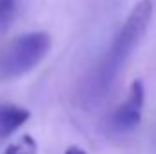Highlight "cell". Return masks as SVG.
<instances>
[{
  "label": "cell",
  "instance_id": "cell-1",
  "mask_svg": "<svg viewBox=\"0 0 156 154\" xmlns=\"http://www.w3.org/2000/svg\"><path fill=\"white\" fill-rule=\"evenodd\" d=\"M45 31H31L11 40L0 53V80H15L33 71L51 51Z\"/></svg>",
  "mask_w": 156,
  "mask_h": 154
},
{
  "label": "cell",
  "instance_id": "cell-2",
  "mask_svg": "<svg viewBox=\"0 0 156 154\" xmlns=\"http://www.w3.org/2000/svg\"><path fill=\"white\" fill-rule=\"evenodd\" d=\"M151 11H153V4L149 0L140 2L134 7V11L131 13V16L123 24L122 31L118 33V37L115 38L111 49H109V54H107V58L104 62V67L98 73V76L102 75V80L98 82L100 87L105 85L111 80L113 73H116V69L122 65V62L127 58V54L131 53V49L134 47V44L142 37V33L145 31L147 22L151 18Z\"/></svg>",
  "mask_w": 156,
  "mask_h": 154
},
{
  "label": "cell",
  "instance_id": "cell-3",
  "mask_svg": "<svg viewBox=\"0 0 156 154\" xmlns=\"http://www.w3.org/2000/svg\"><path fill=\"white\" fill-rule=\"evenodd\" d=\"M144 102H145V89L142 80H134L129 87V94L120 103L115 113L111 114V127L116 132H127L133 131L140 120H142V111H144Z\"/></svg>",
  "mask_w": 156,
  "mask_h": 154
},
{
  "label": "cell",
  "instance_id": "cell-4",
  "mask_svg": "<svg viewBox=\"0 0 156 154\" xmlns=\"http://www.w3.org/2000/svg\"><path fill=\"white\" fill-rule=\"evenodd\" d=\"M29 118H31L29 109H26L22 105H16V103L0 102V140L9 138Z\"/></svg>",
  "mask_w": 156,
  "mask_h": 154
},
{
  "label": "cell",
  "instance_id": "cell-5",
  "mask_svg": "<svg viewBox=\"0 0 156 154\" xmlns=\"http://www.w3.org/2000/svg\"><path fill=\"white\" fill-rule=\"evenodd\" d=\"M18 13V0H0V31L7 29Z\"/></svg>",
  "mask_w": 156,
  "mask_h": 154
},
{
  "label": "cell",
  "instance_id": "cell-6",
  "mask_svg": "<svg viewBox=\"0 0 156 154\" xmlns=\"http://www.w3.org/2000/svg\"><path fill=\"white\" fill-rule=\"evenodd\" d=\"M37 142L31 136H22L18 142L5 147L2 154H37Z\"/></svg>",
  "mask_w": 156,
  "mask_h": 154
},
{
  "label": "cell",
  "instance_id": "cell-7",
  "mask_svg": "<svg viewBox=\"0 0 156 154\" xmlns=\"http://www.w3.org/2000/svg\"><path fill=\"white\" fill-rule=\"evenodd\" d=\"M64 154H87L82 147H78V145H71V147H67L66 149V152Z\"/></svg>",
  "mask_w": 156,
  "mask_h": 154
}]
</instances>
